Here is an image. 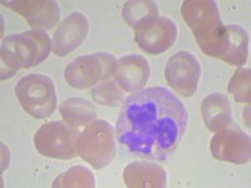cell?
<instances>
[{"label":"cell","instance_id":"6da1fadb","mask_svg":"<svg viewBox=\"0 0 251 188\" xmlns=\"http://www.w3.org/2000/svg\"><path fill=\"white\" fill-rule=\"evenodd\" d=\"M188 113L169 89L150 87L125 99L116 123L122 148L146 161L165 162L187 129Z\"/></svg>","mask_w":251,"mask_h":188},{"label":"cell","instance_id":"7a4b0ae2","mask_svg":"<svg viewBox=\"0 0 251 188\" xmlns=\"http://www.w3.org/2000/svg\"><path fill=\"white\" fill-rule=\"evenodd\" d=\"M183 20L191 28L197 44L208 57L223 59L228 44L226 25L214 0H186L181 8Z\"/></svg>","mask_w":251,"mask_h":188},{"label":"cell","instance_id":"3957f363","mask_svg":"<svg viewBox=\"0 0 251 188\" xmlns=\"http://www.w3.org/2000/svg\"><path fill=\"white\" fill-rule=\"evenodd\" d=\"M53 49V42L43 30H28L8 35L1 43V79H9L19 69L37 67Z\"/></svg>","mask_w":251,"mask_h":188},{"label":"cell","instance_id":"277c9868","mask_svg":"<svg viewBox=\"0 0 251 188\" xmlns=\"http://www.w3.org/2000/svg\"><path fill=\"white\" fill-rule=\"evenodd\" d=\"M116 129L111 123L104 119H94L78 136V156L93 168H104L116 157Z\"/></svg>","mask_w":251,"mask_h":188},{"label":"cell","instance_id":"5b68a950","mask_svg":"<svg viewBox=\"0 0 251 188\" xmlns=\"http://www.w3.org/2000/svg\"><path fill=\"white\" fill-rule=\"evenodd\" d=\"M20 104L31 117H49L57 107V92L53 80L44 74L33 73L23 77L14 89Z\"/></svg>","mask_w":251,"mask_h":188},{"label":"cell","instance_id":"8992f818","mask_svg":"<svg viewBox=\"0 0 251 188\" xmlns=\"http://www.w3.org/2000/svg\"><path fill=\"white\" fill-rule=\"evenodd\" d=\"M116 58L109 53H93L72 60L64 70V79L72 88L87 89L104 82L113 74Z\"/></svg>","mask_w":251,"mask_h":188},{"label":"cell","instance_id":"52a82bcc","mask_svg":"<svg viewBox=\"0 0 251 188\" xmlns=\"http://www.w3.org/2000/svg\"><path fill=\"white\" fill-rule=\"evenodd\" d=\"M78 133L66 122L44 123L34 134V145L40 154L54 160H72L78 156Z\"/></svg>","mask_w":251,"mask_h":188},{"label":"cell","instance_id":"ba28073f","mask_svg":"<svg viewBox=\"0 0 251 188\" xmlns=\"http://www.w3.org/2000/svg\"><path fill=\"white\" fill-rule=\"evenodd\" d=\"M212 157L217 161L244 164L251 158L250 136L234 122L220 129L210 143Z\"/></svg>","mask_w":251,"mask_h":188},{"label":"cell","instance_id":"9c48e42d","mask_svg":"<svg viewBox=\"0 0 251 188\" xmlns=\"http://www.w3.org/2000/svg\"><path fill=\"white\" fill-rule=\"evenodd\" d=\"M169 86L182 97H192L199 89L201 66L190 51L181 50L172 55L165 68Z\"/></svg>","mask_w":251,"mask_h":188},{"label":"cell","instance_id":"30bf717a","mask_svg":"<svg viewBox=\"0 0 251 188\" xmlns=\"http://www.w3.org/2000/svg\"><path fill=\"white\" fill-rule=\"evenodd\" d=\"M1 4L25 18L33 30H48L59 22L60 8L54 0H6Z\"/></svg>","mask_w":251,"mask_h":188},{"label":"cell","instance_id":"8fae6325","mask_svg":"<svg viewBox=\"0 0 251 188\" xmlns=\"http://www.w3.org/2000/svg\"><path fill=\"white\" fill-rule=\"evenodd\" d=\"M89 31V22L79 12L72 13L62 20L53 37V51L58 57H66L75 51L86 40Z\"/></svg>","mask_w":251,"mask_h":188},{"label":"cell","instance_id":"7c38bea8","mask_svg":"<svg viewBox=\"0 0 251 188\" xmlns=\"http://www.w3.org/2000/svg\"><path fill=\"white\" fill-rule=\"evenodd\" d=\"M177 38V26L170 18L160 17L149 29L134 31V42L149 54L156 55L169 50Z\"/></svg>","mask_w":251,"mask_h":188},{"label":"cell","instance_id":"4fadbf2b","mask_svg":"<svg viewBox=\"0 0 251 188\" xmlns=\"http://www.w3.org/2000/svg\"><path fill=\"white\" fill-rule=\"evenodd\" d=\"M151 68L145 57L129 54L120 58L113 70L114 80L126 92H137L147 84Z\"/></svg>","mask_w":251,"mask_h":188},{"label":"cell","instance_id":"5bb4252c","mask_svg":"<svg viewBox=\"0 0 251 188\" xmlns=\"http://www.w3.org/2000/svg\"><path fill=\"white\" fill-rule=\"evenodd\" d=\"M123 181L129 188H161L167 186V173L160 164L145 160L129 163L123 171Z\"/></svg>","mask_w":251,"mask_h":188},{"label":"cell","instance_id":"9a60e30c","mask_svg":"<svg viewBox=\"0 0 251 188\" xmlns=\"http://www.w3.org/2000/svg\"><path fill=\"white\" fill-rule=\"evenodd\" d=\"M201 116L206 127L216 133L232 123L230 100L221 93L210 94L201 103Z\"/></svg>","mask_w":251,"mask_h":188},{"label":"cell","instance_id":"2e32d148","mask_svg":"<svg viewBox=\"0 0 251 188\" xmlns=\"http://www.w3.org/2000/svg\"><path fill=\"white\" fill-rule=\"evenodd\" d=\"M122 17L134 31L145 30L158 19V5L152 0H131L123 5Z\"/></svg>","mask_w":251,"mask_h":188},{"label":"cell","instance_id":"e0dca14e","mask_svg":"<svg viewBox=\"0 0 251 188\" xmlns=\"http://www.w3.org/2000/svg\"><path fill=\"white\" fill-rule=\"evenodd\" d=\"M59 113L63 120L73 128L89 124L97 118V109L84 98H68L60 103Z\"/></svg>","mask_w":251,"mask_h":188},{"label":"cell","instance_id":"ac0fdd59","mask_svg":"<svg viewBox=\"0 0 251 188\" xmlns=\"http://www.w3.org/2000/svg\"><path fill=\"white\" fill-rule=\"evenodd\" d=\"M228 44L226 53L221 60L230 66H243L249 57V34L240 25H226Z\"/></svg>","mask_w":251,"mask_h":188},{"label":"cell","instance_id":"d6986e66","mask_svg":"<svg viewBox=\"0 0 251 188\" xmlns=\"http://www.w3.org/2000/svg\"><path fill=\"white\" fill-rule=\"evenodd\" d=\"M51 187L92 188L96 187V178L88 168L83 165H75L68 171L63 172L53 182Z\"/></svg>","mask_w":251,"mask_h":188},{"label":"cell","instance_id":"ffe728a7","mask_svg":"<svg viewBox=\"0 0 251 188\" xmlns=\"http://www.w3.org/2000/svg\"><path fill=\"white\" fill-rule=\"evenodd\" d=\"M91 95L94 102L102 106L117 107L125 102V92L116 80H104L92 89Z\"/></svg>","mask_w":251,"mask_h":188},{"label":"cell","instance_id":"44dd1931","mask_svg":"<svg viewBox=\"0 0 251 188\" xmlns=\"http://www.w3.org/2000/svg\"><path fill=\"white\" fill-rule=\"evenodd\" d=\"M250 68H239L228 83V93L235 102L250 104L251 100V74Z\"/></svg>","mask_w":251,"mask_h":188}]
</instances>
